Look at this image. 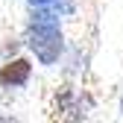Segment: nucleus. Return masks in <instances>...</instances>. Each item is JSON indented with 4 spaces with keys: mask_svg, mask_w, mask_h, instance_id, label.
Instances as JSON below:
<instances>
[{
    "mask_svg": "<svg viewBox=\"0 0 123 123\" xmlns=\"http://www.w3.org/2000/svg\"><path fill=\"white\" fill-rule=\"evenodd\" d=\"M59 15L47 6H38V12L29 21V47L32 53L44 62V65H53L62 56V32H59Z\"/></svg>",
    "mask_w": 123,
    "mask_h": 123,
    "instance_id": "1",
    "label": "nucleus"
},
{
    "mask_svg": "<svg viewBox=\"0 0 123 123\" xmlns=\"http://www.w3.org/2000/svg\"><path fill=\"white\" fill-rule=\"evenodd\" d=\"M29 70H32V65H29L26 59H15V62H9V65H3V70H0V88L24 85L29 79Z\"/></svg>",
    "mask_w": 123,
    "mask_h": 123,
    "instance_id": "2",
    "label": "nucleus"
},
{
    "mask_svg": "<svg viewBox=\"0 0 123 123\" xmlns=\"http://www.w3.org/2000/svg\"><path fill=\"white\" fill-rule=\"evenodd\" d=\"M29 3H32V6H50L53 0H29Z\"/></svg>",
    "mask_w": 123,
    "mask_h": 123,
    "instance_id": "3",
    "label": "nucleus"
}]
</instances>
